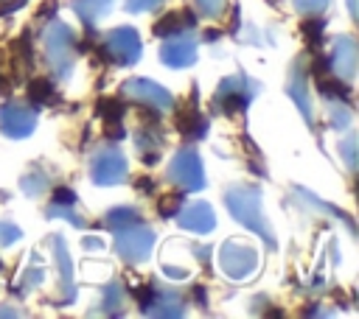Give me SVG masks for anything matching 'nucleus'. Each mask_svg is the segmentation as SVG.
Masks as SVG:
<instances>
[{"label":"nucleus","mask_w":359,"mask_h":319,"mask_svg":"<svg viewBox=\"0 0 359 319\" xmlns=\"http://www.w3.org/2000/svg\"><path fill=\"white\" fill-rule=\"evenodd\" d=\"M224 204H227L230 215H233L238 224H244L247 229L258 232L261 241H264L269 249L278 246L275 232H272V227H269V221H266V215H264V196H261V187H255V185H230V187L224 190Z\"/></svg>","instance_id":"nucleus-1"},{"label":"nucleus","mask_w":359,"mask_h":319,"mask_svg":"<svg viewBox=\"0 0 359 319\" xmlns=\"http://www.w3.org/2000/svg\"><path fill=\"white\" fill-rule=\"evenodd\" d=\"M42 50H45V62L53 73V78H67L73 73L76 56H79V45H76V34L70 25L65 22H50L42 34Z\"/></svg>","instance_id":"nucleus-2"},{"label":"nucleus","mask_w":359,"mask_h":319,"mask_svg":"<svg viewBox=\"0 0 359 319\" xmlns=\"http://www.w3.org/2000/svg\"><path fill=\"white\" fill-rule=\"evenodd\" d=\"M258 90H261V84H258L255 78L244 76V73L227 76V78L219 81L216 95H213V104H216L224 115H236V112H244V109L252 104V98L258 95Z\"/></svg>","instance_id":"nucleus-3"},{"label":"nucleus","mask_w":359,"mask_h":319,"mask_svg":"<svg viewBox=\"0 0 359 319\" xmlns=\"http://www.w3.org/2000/svg\"><path fill=\"white\" fill-rule=\"evenodd\" d=\"M90 179L101 187L123 185L126 182V157L115 143H104L90 157Z\"/></svg>","instance_id":"nucleus-4"},{"label":"nucleus","mask_w":359,"mask_h":319,"mask_svg":"<svg viewBox=\"0 0 359 319\" xmlns=\"http://www.w3.org/2000/svg\"><path fill=\"white\" fill-rule=\"evenodd\" d=\"M104 53H107V62L118 64V67H129L140 59L143 53V42H140V34L132 28V25H118L112 28L107 36H104Z\"/></svg>","instance_id":"nucleus-5"},{"label":"nucleus","mask_w":359,"mask_h":319,"mask_svg":"<svg viewBox=\"0 0 359 319\" xmlns=\"http://www.w3.org/2000/svg\"><path fill=\"white\" fill-rule=\"evenodd\" d=\"M168 182L180 185V190L196 193L205 187V168L196 148H180L168 162Z\"/></svg>","instance_id":"nucleus-6"},{"label":"nucleus","mask_w":359,"mask_h":319,"mask_svg":"<svg viewBox=\"0 0 359 319\" xmlns=\"http://www.w3.org/2000/svg\"><path fill=\"white\" fill-rule=\"evenodd\" d=\"M151 246H154V232L143 224H132L115 232V255L126 263H143L151 255Z\"/></svg>","instance_id":"nucleus-7"},{"label":"nucleus","mask_w":359,"mask_h":319,"mask_svg":"<svg viewBox=\"0 0 359 319\" xmlns=\"http://www.w3.org/2000/svg\"><path fill=\"white\" fill-rule=\"evenodd\" d=\"M121 92H123V98H129L135 104H143L146 109L168 112L174 106V95L163 84H157L151 78H126L121 84Z\"/></svg>","instance_id":"nucleus-8"},{"label":"nucleus","mask_w":359,"mask_h":319,"mask_svg":"<svg viewBox=\"0 0 359 319\" xmlns=\"http://www.w3.org/2000/svg\"><path fill=\"white\" fill-rule=\"evenodd\" d=\"M50 249H53V257H56V280H59V297L53 299L59 308L65 305H73L76 302V277H73V257L67 252V243L59 232H53L48 238Z\"/></svg>","instance_id":"nucleus-9"},{"label":"nucleus","mask_w":359,"mask_h":319,"mask_svg":"<svg viewBox=\"0 0 359 319\" xmlns=\"http://www.w3.org/2000/svg\"><path fill=\"white\" fill-rule=\"evenodd\" d=\"M219 266H222V271H224L227 277L244 280V277H250V274L255 271L258 255H255V249L247 246V243L224 241V243L219 246Z\"/></svg>","instance_id":"nucleus-10"},{"label":"nucleus","mask_w":359,"mask_h":319,"mask_svg":"<svg viewBox=\"0 0 359 319\" xmlns=\"http://www.w3.org/2000/svg\"><path fill=\"white\" fill-rule=\"evenodd\" d=\"M36 126V109L20 101H8L0 106V132L11 140H22Z\"/></svg>","instance_id":"nucleus-11"},{"label":"nucleus","mask_w":359,"mask_h":319,"mask_svg":"<svg viewBox=\"0 0 359 319\" xmlns=\"http://www.w3.org/2000/svg\"><path fill=\"white\" fill-rule=\"evenodd\" d=\"M286 95L292 98V104L300 109L303 120L309 126H314V112H311V95H309V70H306V56H297L289 67V78H286Z\"/></svg>","instance_id":"nucleus-12"},{"label":"nucleus","mask_w":359,"mask_h":319,"mask_svg":"<svg viewBox=\"0 0 359 319\" xmlns=\"http://www.w3.org/2000/svg\"><path fill=\"white\" fill-rule=\"evenodd\" d=\"M140 115H143L146 126H140V129L135 132V148H137V154H140V160H143L146 165H154L157 157H160V148H163L160 112L151 109V115H149V112H140Z\"/></svg>","instance_id":"nucleus-13"},{"label":"nucleus","mask_w":359,"mask_h":319,"mask_svg":"<svg viewBox=\"0 0 359 319\" xmlns=\"http://www.w3.org/2000/svg\"><path fill=\"white\" fill-rule=\"evenodd\" d=\"M331 70L342 78V81H353L356 76V64H359V48H356V39L353 36H337L334 42V50H331Z\"/></svg>","instance_id":"nucleus-14"},{"label":"nucleus","mask_w":359,"mask_h":319,"mask_svg":"<svg viewBox=\"0 0 359 319\" xmlns=\"http://www.w3.org/2000/svg\"><path fill=\"white\" fill-rule=\"evenodd\" d=\"M160 59L165 67H191L196 62V42L185 34H177V36L163 42Z\"/></svg>","instance_id":"nucleus-15"},{"label":"nucleus","mask_w":359,"mask_h":319,"mask_svg":"<svg viewBox=\"0 0 359 319\" xmlns=\"http://www.w3.org/2000/svg\"><path fill=\"white\" fill-rule=\"evenodd\" d=\"M177 221H180L182 229L196 232V235H208L216 227V215H213V207L208 201H194L188 207H180Z\"/></svg>","instance_id":"nucleus-16"},{"label":"nucleus","mask_w":359,"mask_h":319,"mask_svg":"<svg viewBox=\"0 0 359 319\" xmlns=\"http://www.w3.org/2000/svg\"><path fill=\"white\" fill-rule=\"evenodd\" d=\"M140 311L146 316H168V319H177V316H185V299L177 291H160L154 285L151 297L140 305Z\"/></svg>","instance_id":"nucleus-17"},{"label":"nucleus","mask_w":359,"mask_h":319,"mask_svg":"<svg viewBox=\"0 0 359 319\" xmlns=\"http://www.w3.org/2000/svg\"><path fill=\"white\" fill-rule=\"evenodd\" d=\"M208 115H202V109L196 106V101H188L180 112H177V132L185 137V140H202L208 134Z\"/></svg>","instance_id":"nucleus-18"},{"label":"nucleus","mask_w":359,"mask_h":319,"mask_svg":"<svg viewBox=\"0 0 359 319\" xmlns=\"http://www.w3.org/2000/svg\"><path fill=\"white\" fill-rule=\"evenodd\" d=\"M126 311V291L121 285V280H112L101 288V302L95 308V313H104V316H123Z\"/></svg>","instance_id":"nucleus-19"},{"label":"nucleus","mask_w":359,"mask_h":319,"mask_svg":"<svg viewBox=\"0 0 359 319\" xmlns=\"http://www.w3.org/2000/svg\"><path fill=\"white\" fill-rule=\"evenodd\" d=\"M194 22H196V17L191 11H168V14H163V20L154 22V36L165 39V36L185 34V31L194 28Z\"/></svg>","instance_id":"nucleus-20"},{"label":"nucleus","mask_w":359,"mask_h":319,"mask_svg":"<svg viewBox=\"0 0 359 319\" xmlns=\"http://www.w3.org/2000/svg\"><path fill=\"white\" fill-rule=\"evenodd\" d=\"M112 3H115V0H70V8L79 14V20H81L87 28H93V25L112 8Z\"/></svg>","instance_id":"nucleus-21"},{"label":"nucleus","mask_w":359,"mask_h":319,"mask_svg":"<svg viewBox=\"0 0 359 319\" xmlns=\"http://www.w3.org/2000/svg\"><path fill=\"white\" fill-rule=\"evenodd\" d=\"M104 224H107L112 232L126 229V227H132V224H140V210H137V207H132V204H118V207L107 210Z\"/></svg>","instance_id":"nucleus-22"},{"label":"nucleus","mask_w":359,"mask_h":319,"mask_svg":"<svg viewBox=\"0 0 359 319\" xmlns=\"http://www.w3.org/2000/svg\"><path fill=\"white\" fill-rule=\"evenodd\" d=\"M20 187H22L25 196L36 199V196H42V193L50 187V173H48L45 168H31V171H25V173L20 176Z\"/></svg>","instance_id":"nucleus-23"},{"label":"nucleus","mask_w":359,"mask_h":319,"mask_svg":"<svg viewBox=\"0 0 359 319\" xmlns=\"http://www.w3.org/2000/svg\"><path fill=\"white\" fill-rule=\"evenodd\" d=\"M39 283H45V269L39 266V260H36V255H31V263L22 269V274H20V280H17V285H14V294H20V297H25V294H31Z\"/></svg>","instance_id":"nucleus-24"},{"label":"nucleus","mask_w":359,"mask_h":319,"mask_svg":"<svg viewBox=\"0 0 359 319\" xmlns=\"http://www.w3.org/2000/svg\"><path fill=\"white\" fill-rule=\"evenodd\" d=\"M56 101V87L48 78H31L28 81V104L34 106H50Z\"/></svg>","instance_id":"nucleus-25"},{"label":"nucleus","mask_w":359,"mask_h":319,"mask_svg":"<svg viewBox=\"0 0 359 319\" xmlns=\"http://www.w3.org/2000/svg\"><path fill=\"white\" fill-rule=\"evenodd\" d=\"M317 90L325 95V101H345L351 104V87L348 81H337V78H328V76H320L317 78Z\"/></svg>","instance_id":"nucleus-26"},{"label":"nucleus","mask_w":359,"mask_h":319,"mask_svg":"<svg viewBox=\"0 0 359 319\" xmlns=\"http://www.w3.org/2000/svg\"><path fill=\"white\" fill-rule=\"evenodd\" d=\"M294 193H297V196H300V199H303V201H306L311 210H320V213H328L331 218H339V221H345V227H348L351 232L356 229V227H353V221L348 218V213H342V210H337V207H331V204L320 201L317 196H311V193H309V190H303V187H294Z\"/></svg>","instance_id":"nucleus-27"},{"label":"nucleus","mask_w":359,"mask_h":319,"mask_svg":"<svg viewBox=\"0 0 359 319\" xmlns=\"http://www.w3.org/2000/svg\"><path fill=\"white\" fill-rule=\"evenodd\" d=\"M325 109H328V123H331V129H348V126H351L353 112H351V106H348L345 101H328Z\"/></svg>","instance_id":"nucleus-28"},{"label":"nucleus","mask_w":359,"mask_h":319,"mask_svg":"<svg viewBox=\"0 0 359 319\" xmlns=\"http://www.w3.org/2000/svg\"><path fill=\"white\" fill-rule=\"evenodd\" d=\"M11 62H14V67L17 70H22V67H31V39H28V34H20L14 42H11Z\"/></svg>","instance_id":"nucleus-29"},{"label":"nucleus","mask_w":359,"mask_h":319,"mask_svg":"<svg viewBox=\"0 0 359 319\" xmlns=\"http://www.w3.org/2000/svg\"><path fill=\"white\" fill-rule=\"evenodd\" d=\"M123 112H126V106H123L118 98H101V101L95 104V115H98L104 123H121Z\"/></svg>","instance_id":"nucleus-30"},{"label":"nucleus","mask_w":359,"mask_h":319,"mask_svg":"<svg viewBox=\"0 0 359 319\" xmlns=\"http://www.w3.org/2000/svg\"><path fill=\"white\" fill-rule=\"evenodd\" d=\"M48 218H65L73 227H84V218L73 210V204H48Z\"/></svg>","instance_id":"nucleus-31"},{"label":"nucleus","mask_w":359,"mask_h":319,"mask_svg":"<svg viewBox=\"0 0 359 319\" xmlns=\"http://www.w3.org/2000/svg\"><path fill=\"white\" fill-rule=\"evenodd\" d=\"M182 199H185V193H168V196H163L157 201V213L163 218H174L180 213V207H182Z\"/></svg>","instance_id":"nucleus-32"},{"label":"nucleus","mask_w":359,"mask_h":319,"mask_svg":"<svg viewBox=\"0 0 359 319\" xmlns=\"http://www.w3.org/2000/svg\"><path fill=\"white\" fill-rule=\"evenodd\" d=\"M323 28H325V22L314 14V17H309L303 25H300V31H303V36L309 39V42H320L323 39Z\"/></svg>","instance_id":"nucleus-33"},{"label":"nucleus","mask_w":359,"mask_h":319,"mask_svg":"<svg viewBox=\"0 0 359 319\" xmlns=\"http://www.w3.org/2000/svg\"><path fill=\"white\" fill-rule=\"evenodd\" d=\"M339 154L345 157V165H348V171H356V137H353V134H348V137L342 140V146H339Z\"/></svg>","instance_id":"nucleus-34"},{"label":"nucleus","mask_w":359,"mask_h":319,"mask_svg":"<svg viewBox=\"0 0 359 319\" xmlns=\"http://www.w3.org/2000/svg\"><path fill=\"white\" fill-rule=\"evenodd\" d=\"M20 238H22V232H20L17 224H11V221H0V246H11V243H17Z\"/></svg>","instance_id":"nucleus-35"},{"label":"nucleus","mask_w":359,"mask_h":319,"mask_svg":"<svg viewBox=\"0 0 359 319\" xmlns=\"http://www.w3.org/2000/svg\"><path fill=\"white\" fill-rule=\"evenodd\" d=\"M292 3H294V8H297L300 14H306V17H314V14L325 11V6H328V0H292Z\"/></svg>","instance_id":"nucleus-36"},{"label":"nucleus","mask_w":359,"mask_h":319,"mask_svg":"<svg viewBox=\"0 0 359 319\" xmlns=\"http://www.w3.org/2000/svg\"><path fill=\"white\" fill-rule=\"evenodd\" d=\"M224 6H227V0H196V8L202 17H219L224 11Z\"/></svg>","instance_id":"nucleus-37"},{"label":"nucleus","mask_w":359,"mask_h":319,"mask_svg":"<svg viewBox=\"0 0 359 319\" xmlns=\"http://www.w3.org/2000/svg\"><path fill=\"white\" fill-rule=\"evenodd\" d=\"M165 0H126V11L129 14H140V11H154L157 6H163Z\"/></svg>","instance_id":"nucleus-38"},{"label":"nucleus","mask_w":359,"mask_h":319,"mask_svg":"<svg viewBox=\"0 0 359 319\" xmlns=\"http://www.w3.org/2000/svg\"><path fill=\"white\" fill-rule=\"evenodd\" d=\"M50 204H76V193L70 187H59L53 196H50Z\"/></svg>","instance_id":"nucleus-39"},{"label":"nucleus","mask_w":359,"mask_h":319,"mask_svg":"<svg viewBox=\"0 0 359 319\" xmlns=\"http://www.w3.org/2000/svg\"><path fill=\"white\" fill-rule=\"evenodd\" d=\"M135 187H137V190H143L146 196H151V193L157 190L154 179H149V176H137V179H135Z\"/></svg>","instance_id":"nucleus-40"},{"label":"nucleus","mask_w":359,"mask_h":319,"mask_svg":"<svg viewBox=\"0 0 359 319\" xmlns=\"http://www.w3.org/2000/svg\"><path fill=\"white\" fill-rule=\"evenodd\" d=\"M163 271H165L171 280H188V271H185V269H177V266H163Z\"/></svg>","instance_id":"nucleus-41"},{"label":"nucleus","mask_w":359,"mask_h":319,"mask_svg":"<svg viewBox=\"0 0 359 319\" xmlns=\"http://www.w3.org/2000/svg\"><path fill=\"white\" fill-rule=\"evenodd\" d=\"M22 3H25V0H0V14H11V11H17Z\"/></svg>","instance_id":"nucleus-42"},{"label":"nucleus","mask_w":359,"mask_h":319,"mask_svg":"<svg viewBox=\"0 0 359 319\" xmlns=\"http://www.w3.org/2000/svg\"><path fill=\"white\" fill-rule=\"evenodd\" d=\"M104 126H107V137H115V140L123 137V126L121 123H104Z\"/></svg>","instance_id":"nucleus-43"},{"label":"nucleus","mask_w":359,"mask_h":319,"mask_svg":"<svg viewBox=\"0 0 359 319\" xmlns=\"http://www.w3.org/2000/svg\"><path fill=\"white\" fill-rule=\"evenodd\" d=\"M56 8H59V3H56V0H48V3L39 8V17H53Z\"/></svg>","instance_id":"nucleus-44"},{"label":"nucleus","mask_w":359,"mask_h":319,"mask_svg":"<svg viewBox=\"0 0 359 319\" xmlns=\"http://www.w3.org/2000/svg\"><path fill=\"white\" fill-rule=\"evenodd\" d=\"M194 299L199 302V308H205V288H199V285H194Z\"/></svg>","instance_id":"nucleus-45"},{"label":"nucleus","mask_w":359,"mask_h":319,"mask_svg":"<svg viewBox=\"0 0 359 319\" xmlns=\"http://www.w3.org/2000/svg\"><path fill=\"white\" fill-rule=\"evenodd\" d=\"M84 249H101V241L98 238H84Z\"/></svg>","instance_id":"nucleus-46"},{"label":"nucleus","mask_w":359,"mask_h":319,"mask_svg":"<svg viewBox=\"0 0 359 319\" xmlns=\"http://www.w3.org/2000/svg\"><path fill=\"white\" fill-rule=\"evenodd\" d=\"M202 36H205V42H216V39L222 36V31H205Z\"/></svg>","instance_id":"nucleus-47"},{"label":"nucleus","mask_w":359,"mask_h":319,"mask_svg":"<svg viewBox=\"0 0 359 319\" xmlns=\"http://www.w3.org/2000/svg\"><path fill=\"white\" fill-rule=\"evenodd\" d=\"M0 316H22V311H14V308H0Z\"/></svg>","instance_id":"nucleus-48"},{"label":"nucleus","mask_w":359,"mask_h":319,"mask_svg":"<svg viewBox=\"0 0 359 319\" xmlns=\"http://www.w3.org/2000/svg\"><path fill=\"white\" fill-rule=\"evenodd\" d=\"M348 11H351V17H353V20L359 17V8H356V0H348Z\"/></svg>","instance_id":"nucleus-49"},{"label":"nucleus","mask_w":359,"mask_h":319,"mask_svg":"<svg viewBox=\"0 0 359 319\" xmlns=\"http://www.w3.org/2000/svg\"><path fill=\"white\" fill-rule=\"evenodd\" d=\"M0 271H3V260H0Z\"/></svg>","instance_id":"nucleus-50"}]
</instances>
